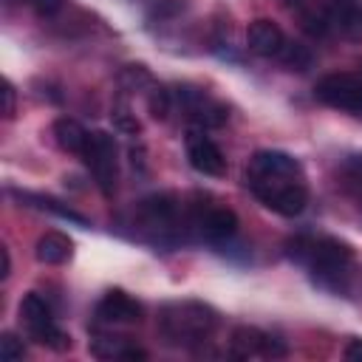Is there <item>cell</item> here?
<instances>
[{
  "instance_id": "cell-1",
  "label": "cell",
  "mask_w": 362,
  "mask_h": 362,
  "mask_svg": "<svg viewBox=\"0 0 362 362\" xmlns=\"http://www.w3.org/2000/svg\"><path fill=\"white\" fill-rule=\"evenodd\" d=\"M288 246V255L297 263H305L314 283L328 288V291H345V280H348V269H351V249L334 238H294Z\"/></svg>"
},
{
  "instance_id": "cell-2",
  "label": "cell",
  "mask_w": 362,
  "mask_h": 362,
  "mask_svg": "<svg viewBox=\"0 0 362 362\" xmlns=\"http://www.w3.org/2000/svg\"><path fill=\"white\" fill-rule=\"evenodd\" d=\"M158 322H161V331H164V337L170 342H175V345H198L215 331L218 320H215V311L209 305L187 300V303H170L161 311Z\"/></svg>"
},
{
  "instance_id": "cell-3",
  "label": "cell",
  "mask_w": 362,
  "mask_h": 362,
  "mask_svg": "<svg viewBox=\"0 0 362 362\" xmlns=\"http://www.w3.org/2000/svg\"><path fill=\"white\" fill-rule=\"evenodd\" d=\"M255 198L283 218H294L308 204V189L300 175H246Z\"/></svg>"
},
{
  "instance_id": "cell-4",
  "label": "cell",
  "mask_w": 362,
  "mask_h": 362,
  "mask_svg": "<svg viewBox=\"0 0 362 362\" xmlns=\"http://www.w3.org/2000/svg\"><path fill=\"white\" fill-rule=\"evenodd\" d=\"M20 320L25 322L28 334L34 342L40 345H48L54 351H65L71 348V337L57 328L54 317H51V305L37 294V291H28L23 300H20Z\"/></svg>"
},
{
  "instance_id": "cell-5",
  "label": "cell",
  "mask_w": 362,
  "mask_h": 362,
  "mask_svg": "<svg viewBox=\"0 0 362 362\" xmlns=\"http://www.w3.org/2000/svg\"><path fill=\"white\" fill-rule=\"evenodd\" d=\"M82 158L96 181V187L105 195H113L116 181H119V158H116V141L110 133L93 130L88 133V144L82 150Z\"/></svg>"
},
{
  "instance_id": "cell-6",
  "label": "cell",
  "mask_w": 362,
  "mask_h": 362,
  "mask_svg": "<svg viewBox=\"0 0 362 362\" xmlns=\"http://www.w3.org/2000/svg\"><path fill=\"white\" fill-rule=\"evenodd\" d=\"M314 93L320 102L337 110L362 116V74H328L317 82Z\"/></svg>"
},
{
  "instance_id": "cell-7",
  "label": "cell",
  "mask_w": 362,
  "mask_h": 362,
  "mask_svg": "<svg viewBox=\"0 0 362 362\" xmlns=\"http://www.w3.org/2000/svg\"><path fill=\"white\" fill-rule=\"evenodd\" d=\"M184 144H187V158L192 164V170H198L201 175H223L226 173V158L221 153V147L198 127L187 130L184 136Z\"/></svg>"
},
{
  "instance_id": "cell-8",
  "label": "cell",
  "mask_w": 362,
  "mask_h": 362,
  "mask_svg": "<svg viewBox=\"0 0 362 362\" xmlns=\"http://www.w3.org/2000/svg\"><path fill=\"white\" fill-rule=\"evenodd\" d=\"M246 45L257 57H280V51L286 45V34L272 20H255V23H249Z\"/></svg>"
},
{
  "instance_id": "cell-9",
  "label": "cell",
  "mask_w": 362,
  "mask_h": 362,
  "mask_svg": "<svg viewBox=\"0 0 362 362\" xmlns=\"http://www.w3.org/2000/svg\"><path fill=\"white\" fill-rule=\"evenodd\" d=\"M96 317L102 322H139L141 320V305L130 294H124L122 288H110L99 300Z\"/></svg>"
},
{
  "instance_id": "cell-10",
  "label": "cell",
  "mask_w": 362,
  "mask_h": 362,
  "mask_svg": "<svg viewBox=\"0 0 362 362\" xmlns=\"http://www.w3.org/2000/svg\"><path fill=\"white\" fill-rule=\"evenodd\" d=\"M246 175H303L300 161L283 150H260L249 158Z\"/></svg>"
},
{
  "instance_id": "cell-11",
  "label": "cell",
  "mask_w": 362,
  "mask_h": 362,
  "mask_svg": "<svg viewBox=\"0 0 362 362\" xmlns=\"http://www.w3.org/2000/svg\"><path fill=\"white\" fill-rule=\"evenodd\" d=\"M331 25L348 40H362V0H331Z\"/></svg>"
},
{
  "instance_id": "cell-12",
  "label": "cell",
  "mask_w": 362,
  "mask_h": 362,
  "mask_svg": "<svg viewBox=\"0 0 362 362\" xmlns=\"http://www.w3.org/2000/svg\"><path fill=\"white\" fill-rule=\"evenodd\" d=\"M34 255H37L40 263L59 266L74 255V240L62 232H45V235H40V240L34 246Z\"/></svg>"
},
{
  "instance_id": "cell-13",
  "label": "cell",
  "mask_w": 362,
  "mask_h": 362,
  "mask_svg": "<svg viewBox=\"0 0 362 362\" xmlns=\"http://www.w3.org/2000/svg\"><path fill=\"white\" fill-rule=\"evenodd\" d=\"M198 226L209 240H229L238 232V215L226 206H215L206 215H201Z\"/></svg>"
},
{
  "instance_id": "cell-14",
  "label": "cell",
  "mask_w": 362,
  "mask_h": 362,
  "mask_svg": "<svg viewBox=\"0 0 362 362\" xmlns=\"http://www.w3.org/2000/svg\"><path fill=\"white\" fill-rule=\"evenodd\" d=\"M54 139H57V144H59L62 150L82 156V150H85V144H88V130H85L76 119L62 116V119L54 122Z\"/></svg>"
},
{
  "instance_id": "cell-15",
  "label": "cell",
  "mask_w": 362,
  "mask_h": 362,
  "mask_svg": "<svg viewBox=\"0 0 362 362\" xmlns=\"http://www.w3.org/2000/svg\"><path fill=\"white\" fill-rule=\"evenodd\" d=\"M263 342H266V334H263L260 328L240 325V328L232 331V356L246 359V356L263 354Z\"/></svg>"
},
{
  "instance_id": "cell-16",
  "label": "cell",
  "mask_w": 362,
  "mask_h": 362,
  "mask_svg": "<svg viewBox=\"0 0 362 362\" xmlns=\"http://www.w3.org/2000/svg\"><path fill=\"white\" fill-rule=\"evenodd\" d=\"M280 62H283L288 71H300V74H303V71L311 68L314 57H311L308 45H303V42H286L283 51H280Z\"/></svg>"
},
{
  "instance_id": "cell-17",
  "label": "cell",
  "mask_w": 362,
  "mask_h": 362,
  "mask_svg": "<svg viewBox=\"0 0 362 362\" xmlns=\"http://www.w3.org/2000/svg\"><path fill=\"white\" fill-rule=\"evenodd\" d=\"M20 201H34V206H40V209H48V212H54V215H59V218H65V221H74V223H88L79 212H74L71 206H62L59 201H54V198H42V195H28V192H14Z\"/></svg>"
},
{
  "instance_id": "cell-18",
  "label": "cell",
  "mask_w": 362,
  "mask_h": 362,
  "mask_svg": "<svg viewBox=\"0 0 362 362\" xmlns=\"http://www.w3.org/2000/svg\"><path fill=\"white\" fill-rule=\"evenodd\" d=\"M144 102H147V110H150V116L153 119H167V113H170V90L164 88V85H150L147 90H144Z\"/></svg>"
},
{
  "instance_id": "cell-19",
  "label": "cell",
  "mask_w": 362,
  "mask_h": 362,
  "mask_svg": "<svg viewBox=\"0 0 362 362\" xmlns=\"http://www.w3.org/2000/svg\"><path fill=\"white\" fill-rule=\"evenodd\" d=\"M119 85L124 88V90H147L150 85H153V79H150V74H147V68L144 65H127L122 74H119Z\"/></svg>"
},
{
  "instance_id": "cell-20",
  "label": "cell",
  "mask_w": 362,
  "mask_h": 362,
  "mask_svg": "<svg viewBox=\"0 0 362 362\" xmlns=\"http://www.w3.org/2000/svg\"><path fill=\"white\" fill-rule=\"evenodd\" d=\"M113 124L122 130V133H139V122H136V116L130 113V107H127V102L124 99H119L116 105H113Z\"/></svg>"
},
{
  "instance_id": "cell-21",
  "label": "cell",
  "mask_w": 362,
  "mask_h": 362,
  "mask_svg": "<svg viewBox=\"0 0 362 362\" xmlns=\"http://www.w3.org/2000/svg\"><path fill=\"white\" fill-rule=\"evenodd\" d=\"M23 356H25L23 342H20L14 334H3V337H0V359L14 362V359H23Z\"/></svg>"
},
{
  "instance_id": "cell-22",
  "label": "cell",
  "mask_w": 362,
  "mask_h": 362,
  "mask_svg": "<svg viewBox=\"0 0 362 362\" xmlns=\"http://www.w3.org/2000/svg\"><path fill=\"white\" fill-rule=\"evenodd\" d=\"M28 3L34 6V11H37L40 17H54V14L62 8L65 0H28Z\"/></svg>"
},
{
  "instance_id": "cell-23",
  "label": "cell",
  "mask_w": 362,
  "mask_h": 362,
  "mask_svg": "<svg viewBox=\"0 0 362 362\" xmlns=\"http://www.w3.org/2000/svg\"><path fill=\"white\" fill-rule=\"evenodd\" d=\"M3 116L11 119L14 116V85L6 79L3 82Z\"/></svg>"
},
{
  "instance_id": "cell-24",
  "label": "cell",
  "mask_w": 362,
  "mask_h": 362,
  "mask_svg": "<svg viewBox=\"0 0 362 362\" xmlns=\"http://www.w3.org/2000/svg\"><path fill=\"white\" fill-rule=\"evenodd\" d=\"M345 359H362V339H351L345 345Z\"/></svg>"
},
{
  "instance_id": "cell-25",
  "label": "cell",
  "mask_w": 362,
  "mask_h": 362,
  "mask_svg": "<svg viewBox=\"0 0 362 362\" xmlns=\"http://www.w3.org/2000/svg\"><path fill=\"white\" fill-rule=\"evenodd\" d=\"M0 255H3V272H0V277L6 280V277L11 274V255H8V249H6V246H0Z\"/></svg>"
},
{
  "instance_id": "cell-26",
  "label": "cell",
  "mask_w": 362,
  "mask_h": 362,
  "mask_svg": "<svg viewBox=\"0 0 362 362\" xmlns=\"http://www.w3.org/2000/svg\"><path fill=\"white\" fill-rule=\"evenodd\" d=\"M305 3H308V0H283V6H288V8H297V11H300Z\"/></svg>"
}]
</instances>
